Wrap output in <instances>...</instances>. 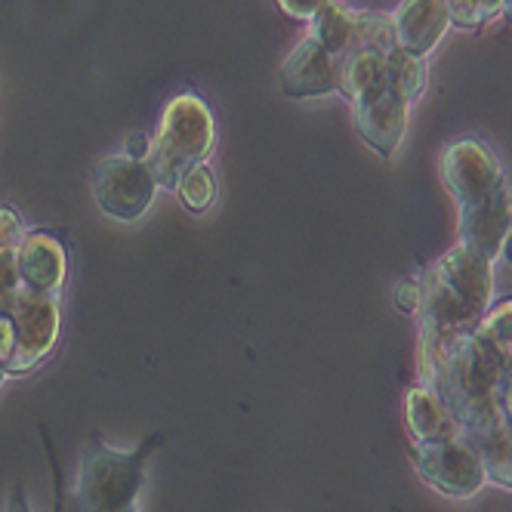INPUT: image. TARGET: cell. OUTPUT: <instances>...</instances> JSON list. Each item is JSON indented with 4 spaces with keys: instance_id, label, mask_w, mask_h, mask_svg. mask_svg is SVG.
Wrapping results in <instances>:
<instances>
[{
    "instance_id": "cell-1",
    "label": "cell",
    "mask_w": 512,
    "mask_h": 512,
    "mask_svg": "<svg viewBox=\"0 0 512 512\" xmlns=\"http://www.w3.org/2000/svg\"><path fill=\"white\" fill-rule=\"evenodd\" d=\"M420 303V343L469 331L494 306V269L482 253L454 244L429 272Z\"/></svg>"
},
{
    "instance_id": "cell-2",
    "label": "cell",
    "mask_w": 512,
    "mask_h": 512,
    "mask_svg": "<svg viewBox=\"0 0 512 512\" xmlns=\"http://www.w3.org/2000/svg\"><path fill=\"white\" fill-rule=\"evenodd\" d=\"M158 442L161 438L152 435L136 451H118L93 438L81 457L78 482L71 488V512H124L136 506L145 482V460Z\"/></svg>"
},
{
    "instance_id": "cell-3",
    "label": "cell",
    "mask_w": 512,
    "mask_h": 512,
    "mask_svg": "<svg viewBox=\"0 0 512 512\" xmlns=\"http://www.w3.org/2000/svg\"><path fill=\"white\" fill-rule=\"evenodd\" d=\"M216 142V124L204 99L195 93H182L167 102L164 118L158 127V136L152 139L149 152V167L158 179V189L176 192L195 164H204L207 155L213 152Z\"/></svg>"
},
{
    "instance_id": "cell-4",
    "label": "cell",
    "mask_w": 512,
    "mask_h": 512,
    "mask_svg": "<svg viewBox=\"0 0 512 512\" xmlns=\"http://www.w3.org/2000/svg\"><path fill=\"white\" fill-rule=\"evenodd\" d=\"M420 479L445 497H472L488 482V466L466 435L417 442L411 454Z\"/></svg>"
},
{
    "instance_id": "cell-5",
    "label": "cell",
    "mask_w": 512,
    "mask_h": 512,
    "mask_svg": "<svg viewBox=\"0 0 512 512\" xmlns=\"http://www.w3.org/2000/svg\"><path fill=\"white\" fill-rule=\"evenodd\" d=\"M13 321H16V352L7 364V374H28L50 358L59 327L62 306L59 294H34L28 287H16L13 294Z\"/></svg>"
},
{
    "instance_id": "cell-6",
    "label": "cell",
    "mask_w": 512,
    "mask_h": 512,
    "mask_svg": "<svg viewBox=\"0 0 512 512\" xmlns=\"http://www.w3.org/2000/svg\"><path fill=\"white\" fill-rule=\"evenodd\" d=\"M158 179L149 167V161L115 155L102 158L93 173V195L102 213L121 223H133V219L145 216L155 201Z\"/></svg>"
},
{
    "instance_id": "cell-7",
    "label": "cell",
    "mask_w": 512,
    "mask_h": 512,
    "mask_svg": "<svg viewBox=\"0 0 512 512\" xmlns=\"http://www.w3.org/2000/svg\"><path fill=\"white\" fill-rule=\"evenodd\" d=\"M438 173H442L445 189L457 201V207H472L506 186L503 164L479 139H460L448 145Z\"/></svg>"
},
{
    "instance_id": "cell-8",
    "label": "cell",
    "mask_w": 512,
    "mask_h": 512,
    "mask_svg": "<svg viewBox=\"0 0 512 512\" xmlns=\"http://www.w3.org/2000/svg\"><path fill=\"white\" fill-rule=\"evenodd\" d=\"M355 108V127H358V136L371 145V149L383 158H392L395 149L405 139V130H408V108L411 102L401 96L398 90L386 87L383 93L364 99Z\"/></svg>"
},
{
    "instance_id": "cell-9",
    "label": "cell",
    "mask_w": 512,
    "mask_h": 512,
    "mask_svg": "<svg viewBox=\"0 0 512 512\" xmlns=\"http://www.w3.org/2000/svg\"><path fill=\"white\" fill-rule=\"evenodd\" d=\"M509 235H512V198L506 186L479 204L460 207V244L488 256L491 263L503 253Z\"/></svg>"
},
{
    "instance_id": "cell-10",
    "label": "cell",
    "mask_w": 512,
    "mask_h": 512,
    "mask_svg": "<svg viewBox=\"0 0 512 512\" xmlns=\"http://www.w3.org/2000/svg\"><path fill=\"white\" fill-rule=\"evenodd\" d=\"M281 93L294 99H312L337 93V59L312 34L300 41L281 65Z\"/></svg>"
},
{
    "instance_id": "cell-11",
    "label": "cell",
    "mask_w": 512,
    "mask_h": 512,
    "mask_svg": "<svg viewBox=\"0 0 512 512\" xmlns=\"http://www.w3.org/2000/svg\"><path fill=\"white\" fill-rule=\"evenodd\" d=\"M395 44L414 56H429L451 28L448 0H401L392 13Z\"/></svg>"
},
{
    "instance_id": "cell-12",
    "label": "cell",
    "mask_w": 512,
    "mask_h": 512,
    "mask_svg": "<svg viewBox=\"0 0 512 512\" xmlns=\"http://www.w3.org/2000/svg\"><path fill=\"white\" fill-rule=\"evenodd\" d=\"M19 284L34 294H59L68 275L65 244L50 232H28L16 247Z\"/></svg>"
},
{
    "instance_id": "cell-13",
    "label": "cell",
    "mask_w": 512,
    "mask_h": 512,
    "mask_svg": "<svg viewBox=\"0 0 512 512\" xmlns=\"http://www.w3.org/2000/svg\"><path fill=\"white\" fill-rule=\"evenodd\" d=\"M386 87V53L352 47L337 59V93H343L352 105L383 93Z\"/></svg>"
},
{
    "instance_id": "cell-14",
    "label": "cell",
    "mask_w": 512,
    "mask_h": 512,
    "mask_svg": "<svg viewBox=\"0 0 512 512\" xmlns=\"http://www.w3.org/2000/svg\"><path fill=\"white\" fill-rule=\"evenodd\" d=\"M405 417H408V429H411L414 445L417 442H438V438L460 435V426H457L454 414L448 411L445 401L438 398V392L429 389V386H411L408 389Z\"/></svg>"
},
{
    "instance_id": "cell-15",
    "label": "cell",
    "mask_w": 512,
    "mask_h": 512,
    "mask_svg": "<svg viewBox=\"0 0 512 512\" xmlns=\"http://www.w3.org/2000/svg\"><path fill=\"white\" fill-rule=\"evenodd\" d=\"M355 22H358V13L343 7L340 0H331L315 19H312V38L331 53L334 59H340L349 47H352V38H355Z\"/></svg>"
},
{
    "instance_id": "cell-16",
    "label": "cell",
    "mask_w": 512,
    "mask_h": 512,
    "mask_svg": "<svg viewBox=\"0 0 512 512\" xmlns=\"http://www.w3.org/2000/svg\"><path fill=\"white\" fill-rule=\"evenodd\" d=\"M386 75H389V87L398 90L408 102H414L423 87H426V65L420 56L401 50V47H392L386 53Z\"/></svg>"
},
{
    "instance_id": "cell-17",
    "label": "cell",
    "mask_w": 512,
    "mask_h": 512,
    "mask_svg": "<svg viewBox=\"0 0 512 512\" xmlns=\"http://www.w3.org/2000/svg\"><path fill=\"white\" fill-rule=\"evenodd\" d=\"M475 334H479L488 343V349L512 371V300L491 306L482 315V321L475 324Z\"/></svg>"
},
{
    "instance_id": "cell-18",
    "label": "cell",
    "mask_w": 512,
    "mask_h": 512,
    "mask_svg": "<svg viewBox=\"0 0 512 512\" xmlns=\"http://www.w3.org/2000/svg\"><path fill=\"white\" fill-rule=\"evenodd\" d=\"M176 195L192 213H207L216 201V176H213L210 164L207 161L195 164L186 176H182V182L176 186Z\"/></svg>"
},
{
    "instance_id": "cell-19",
    "label": "cell",
    "mask_w": 512,
    "mask_h": 512,
    "mask_svg": "<svg viewBox=\"0 0 512 512\" xmlns=\"http://www.w3.org/2000/svg\"><path fill=\"white\" fill-rule=\"evenodd\" d=\"M352 47H361V50H380V53H389L392 47H398V44H395V25H392V16H386V13H358ZM352 47H349V50H352Z\"/></svg>"
},
{
    "instance_id": "cell-20",
    "label": "cell",
    "mask_w": 512,
    "mask_h": 512,
    "mask_svg": "<svg viewBox=\"0 0 512 512\" xmlns=\"http://www.w3.org/2000/svg\"><path fill=\"white\" fill-rule=\"evenodd\" d=\"M448 10H451V25L479 31L503 13V0H448Z\"/></svg>"
},
{
    "instance_id": "cell-21",
    "label": "cell",
    "mask_w": 512,
    "mask_h": 512,
    "mask_svg": "<svg viewBox=\"0 0 512 512\" xmlns=\"http://www.w3.org/2000/svg\"><path fill=\"white\" fill-rule=\"evenodd\" d=\"M13 294L16 290H10V294H0V364H7L16 352V321H13Z\"/></svg>"
},
{
    "instance_id": "cell-22",
    "label": "cell",
    "mask_w": 512,
    "mask_h": 512,
    "mask_svg": "<svg viewBox=\"0 0 512 512\" xmlns=\"http://www.w3.org/2000/svg\"><path fill=\"white\" fill-rule=\"evenodd\" d=\"M25 238V223L16 207H0V250H16Z\"/></svg>"
},
{
    "instance_id": "cell-23",
    "label": "cell",
    "mask_w": 512,
    "mask_h": 512,
    "mask_svg": "<svg viewBox=\"0 0 512 512\" xmlns=\"http://www.w3.org/2000/svg\"><path fill=\"white\" fill-rule=\"evenodd\" d=\"M420 303H423V287L417 281H401L395 287V306L405 315H417Z\"/></svg>"
},
{
    "instance_id": "cell-24",
    "label": "cell",
    "mask_w": 512,
    "mask_h": 512,
    "mask_svg": "<svg viewBox=\"0 0 512 512\" xmlns=\"http://www.w3.org/2000/svg\"><path fill=\"white\" fill-rule=\"evenodd\" d=\"M331 0H278V7L287 13V16H294V19H306L312 22Z\"/></svg>"
},
{
    "instance_id": "cell-25",
    "label": "cell",
    "mask_w": 512,
    "mask_h": 512,
    "mask_svg": "<svg viewBox=\"0 0 512 512\" xmlns=\"http://www.w3.org/2000/svg\"><path fill=\"white\" fill-rule=\"evenodd\" d=\"M16 287H19L16 250H0V294H10Z\"/></svg>"
},
{
    "instance_id": "cell-26",
    "label": "cell",
    "mask_w": 512,
    "mask_h": 512,
    "mask_svg": "<svg viewBox=\"0 0 512 512\" xmlns=\"http://www.w3.org/2000/svg\"><path fill=\"white\" fill-rule=\"evenodd\" d=\"M149 152H152V139L149 136H142V133H130L127 136V145H124V155L127 158L145 161V158H149Z\"/></svg>"
},
{
    "instance_id": "cell-27",
    "label": "cell",
    "mask_w": 512,
    "mask_h": 512,
    "mask_svg": "<svg viewBox=\"0 0 512 512\" xmlns=\"http://www.w3.org/2000/svg\"><path fill=\"white\" fill-rule=\"evenodd\" d=\"M500 414H503L506 426L512 429V374L500 383Z\"/></svg>"
},
{
    "instance_id": "cell-28",
    "label": "cell",
    "mask_w": 512,
    "mask_h": 512,
    "mask_svg": "<svg viewBox=\"0 0 512 512\" xmlns=\"http://www.w3.org/2000/svg\"><path fill=\"white\" fill-rule=\"evenodd\" d=\"M4 512H31V506H28V500H25V491L22 488H16L10 497H7V509Z\"/></svg>"
},
{
    "instance_id": "cell-29",
    "label": "cell",
    "mask_w": 512,
    "mask_h": 512,
    "mask_svg": "<svg viewBox=\"0 0 512 512\" xmlns=\"http://www.w3.org/2000/svg\"><path fill=\"white\" fill-rule=\"evenodd\" d=\"M500 485L512 488V454H509V463H506V472H503V479H500Z\"/></svg>"
},
{
    "instance_id": "cell-30",
    "label": "cell",
    "mask_w": 512,
    "mask_h": 512,
    "mask_svg": "<svg viewBox=\"0 0 512 512\" xmlns=\"http://www.w3.org/2000/svg\"><path fill=\"white\" fill-rule=\"evenodd\" d=\"M500 256H506V260L512 263V235L506 238V244H503V253H500Z\"/></svg>"
},
{
    "instance_id": "cell-31",
    "label": "cell",
    "mask_w": 512,
    "mask_h": 512,
    "mask_svg": "<svg viewBox=\"0 0 512 512\" xmlns=\"http://www.w3.org/2000/svg\"><path fill=\"white\" fill-rule=\"evenodd\" d=\"M503 16L512 22V0H503Z\"/></svg>"
},
{
    "instance_id": "cell-32",
    "label": "cell",
    "mask_w": 512,
    "mask_h": 512,
    "mask_svg": "<svg viewBox=\"0 0 512 512\" xmlns=\"http://www.w3.org/2000/svg\"><path fill=\"white\" fill-rule=\"evenodd\" d=\"M4 377H7V371H4V364H0V386H4Z\"/></svg>"
},
{
    "instance_id": "cell-33",
    "label": "cell",
    "mask_w": 512,
    "mask_h": 512,
    "mask_svg": "<svg viewBox=\"0 0 512 512\" xmlns=\"http://www.w3.org/2000/svg\"><path fill=\"white\" fill-rule=\"evenodd\" d=\"M124 512H139V509H136V506H130V509H124Z\"/></svg>"
}]
</instances>
